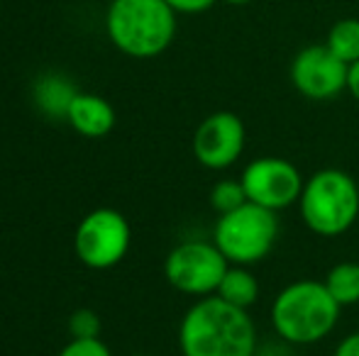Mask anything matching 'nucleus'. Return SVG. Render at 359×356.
<instances>
[{"mask_svg": "<svg viewBox=\"0 0 359 356\" xmlns=\"http://www.w3.org/2000/svg\"><path fill=\"white\" fill-rule=\"evenodd\" d=\"M59 356H113V354H110L108 344L100 342V337H95V339H72L59 352Z\"/></svg>", "mask_w": 359, "mask_h": 356, "instance_id": "nucleus-18", "label": "nucleus"}, {"mask_svg": "<svg viewBox=\"0 0 359 356\" xmlns=\"http://www.w3.org/2000/svg\"><path fill=\"white\" fill-rule=\"evenodd\" d=\"M227 5H250V3H255V0H225Z\"/></svg>", "mask_w": 359, "mask_h": 356, "instance_id": "nucleus-22", "label": "nucleus"}, {"mask_svg": "<svg viewBox=\"0 0 359 356\" xmlns=\"http://www.w3.org/2000/svg\"><path fill=\"white\" fill-rule=\"evenodd\" d=\"M325 47L337 59H342L347 66L359 62V20L357 17L337 20L330 27V32H327Z\"/></svg>", "mask_w": 359, "mask_h": 356, "instance_id": "nucleus-15", "label": "nucleus"}, {"mask_svg": "<svg viewBox=\"0 0 359 356\" xmlns=\"http://www.w3.org/2000/svg\"><path fill=\"white\" fill-rule=\"evenodd\" d=\"M133 229L123 213L98 208L79 222L74 234V252L81 264L95 271L118 266L130 252Z\"/></svg>", "mask_w": 359, "mask_h": 356, "instance_id": "nucleus-6", "label": "nucleus"}, {"mask_svg": "<svg viewBox=\"0 0 359 356\" xmlns=\"http://www.w3.org/2000/svg\"><path fill=\"white\" fill-rule=\"evenodd\" d=\"M242 185H245L247 200L262 205L266 210H288L298 203L303 190V173L293 162L284 157H259L252 159L242 169Z\"/></svg>", "mask_w": 359, "mask_h": 356, "instance_id": "nucleus-8", "label": "nucleus"}, {"mask_svg": "<svg viewBox=\"0 0 359 356\" xmlns=\"http://www.w3.org/2000/svg\"><path fill=\"white\" fill-rule=\"evenodd\" d=\"M133 356H147V354H133Z\"/></svg>", "mask_w": 359, "mask_h": 356, "instance_id": "nucleus-23", "label": "nucleus"}, {"mask_svg": "<svg viewBox=\"0 0 359 356\" xmlns=\"http://www.w3.org/2000/svg\"><path fill=\"white\" fill-rule=\"evenodd\" d=\"M342 308L323 280L301 278L284 285L269 308V320L279 339L293 347H311L330 337Z\"/></svg>", "mask_w": 359, "mask_h": 356, "instance_id": "nucleus-2", "label": "nucleus"}, {"mask_svg": "<svg viewBox=\"0 0 359 356\" xmlns=\"http://www.w3.org/2000/svg\"><path fill=\"white\" fill-rule=\"evenodd\" d=\"M105 29L115 47L135 59H154L176 37V10L166 0H113Z\"/></svg>", "mask_w": 359, "mask_h": 356, "instance_id": "nucleus-3", "label": "nucleus"}, {"mask_svg": "<svg viewBox=\"0 0 359 356\" xmlns=\"http://www.w3.org/2000/svg\"><path fill=\"white\" fill-rule=\"evenodd\" d=\"M176 13H184V15H196V13H205L210 10L217 0H166Z\"/></svg>", "mask_w": 359, "mask_h": 356, "instance_id": "nucleus-19", "label": "nucleus"}, {"mask_svg": "<svg viewBox=\"0 0 359 356\" xmlns=\"http://www.w3.org/2000/svg\"><path fill=\"white\" fill-rule=\"evenodd\" d=\"M347 64L337 59L325 44L303 47L293 57L288 76L291 86L308 100H332L347 90Z\"/></svg>", "mask_w": 359, "mask_h": 356, "instance_id": "nucleus-10", "label": "nucleus"}, {"mask_svg": "<svg viewBox=\"0 0 359 356\" xmlns=\"http://www.w3.org/2000/svg\"><path fill=\"white\" fill-rule=\"evenodd\" d=\"M179 349L184 356H255L257 325L250 310L205 295L181 318Z\"/></svg>", "mask_w": 359, "mask_h": 356, "instance_id": "nucleus-1", "label": "nucleus"}, {"mask_svg": "<svg viewBox=\"0 0 359 356\" xmlns=\"http://www.w3.org/2000/svg\"><path fill=\"white\" fill-rule=\"evenodd\" d=\"M67 122L83 137H105L115 127V110L100 95L79 93L69 108Z\"/></svg>", "mask_w": 359, "mask_h": 356, "instance_id": "nucleus-11", "label": "nucleus"}, {"mask_svg": "<svg viewBox=\"0 0 359 356\" xmlns=\"http://www.w3.org/2000/svg\"><path fill=\"white\" fill-rule=\"evenodd\" d=\"M245 203H247V193L240 178H222L210 188V208L217 215L232 213V210H237Z\"/></svg>", "mask_w": 359, "mask_h": 356, "instance_id": "nucleus-16", "label": "nucleus"}, {"mask_svg": "<svg viewBox=\"0 0 359 356\" xmlns=\"http://www.w3.org/2000/svg\"><path fill=\"white\" fill-rule=\"evenodd\" d=\"M332 356H359V332H352L337 342Z\"/></svg>", "mask_w": 359, "mask_h": 356, "instance_id": "nucleus-20", "label": "nucleus"}, {"mask_svg": "<svg viewBox=\"0 0 359 356\" xmlns=\"http://www.w3.org/2000/svg\"><path fill=\"white\" fill-rule=\"evenodd\" d=\"M215 295L225 300V303L235 305V308L250 310L259 300L262 288L250 266H235V264H230L225 276H222L220 285H217Z\"/></svg>", "mask_w": 359, "mask_h": 356, "instance_id": "nucleus-13", "label": "nucleus"}, {"mask_svg": "<svg viewBox=\"0 0 359 356\" xmlns=\"http://www.w3.org/2000/svg\"><path fill=\"white\" fill-rule=\"evenodd\" d=\"M76 95H79V90L74 88V83L59 73H47L34 83V103L49 118L67 120Z\"/></svg>", "mask_w": 359, "mask_h": 356, "instance_id": "nucleus-12", "label": "nucleus"}, {"mask_svg": "<svg viewBox=\"0 0 359 356\" xmlns=\"http://www.w3.org/2000/svg\"><path fill=\"white\" fill-rule=\"evenodd\" d=\"M247 144V129L240 115L230 110H217L208 115L194 132V149L196 162L210 171H225L232 164L240 162Z\"/></svg>", "mask_w": 359, "mask_h": 356, "instance_id": "nucleus-9", "label": "nucleus"}, {"mask_svg": "<svg viewBox=\"0 0 359 356\" xmlns=\"http://www.w3.org/2000/svg\"><path fill=\"white\" fill-rule=\"evenodd\" d=\"M72 339H95L100 337V318L88 308H81L69 318Z\"/></svg>", "mask_w": 359, "mask_h": 356, "instance_id": "nucleus-17", "label": "nucleus"}, {"mask_svg": "<svg viewBox=\"0 0 359 356\" xmlns=\"http://www.w3.org/2000/svg\"><path fill=\"white\" fill-rule=\"evenodd\" d=\"M347 93L359 103V62L350 64V69H347Z\"/></svg>", "mask_w": 359, "mask_h": 356, "instance_id": "nucleus-21", "label": "nucleus"}, {"mask_svg": "<svg viewBox=\"0 0 359 356\" xmlns=\"http://www.w3.org/2000/svg\"><path fill=\"white\" fill-rule=\"evenodd\" d=\"M296 205L313 234L340 237L359 220V183L342 169H320L306 178Z\"/></svg>", "mask_w": 359, "mask_h": 356, "instance_id": "nucleus-4", "label": "nucleus"}, {"mask_svg": "<svg viewBox=\"0 0 359 356\" xmlns=\"http://www.w3.org/2000/svg\"><path fill=\"white\" fill-rule=\"evenodd\" d=\"M279 239V218L274 210H266L247 200L237 210L217 215L213 227V242L222 257L235 266H257L274 249Z\"/></svg>", "mask_w": 359, "mask_h": 356, "instance_id": "nucleus-5", "label": "nucleus"}, {"mask_svg": "<svg viewBox=\"0 0 359 356\" xmlns=\"http://www.w3.org/2000/svg\"><path fill=\"white\" fill-rule=\"evenodd\" d=\"M227 266L230 262L222 257L215 242L189 239L176 244L169 252L164 262V278L179 293L205 298V295H215Z\"/></svg>", "mask_w": 359, "mask_h": 356, "instance_id": "nucleus-7", "label": "nucleus"}, {"mask_svg": "<svg viewBox=\"0 0 359 356\" xmlns=\"http://www.w3.org/2000/svg\"><path fill=\"white\" fill-rule=\"evenodd\" d=\"M327 293L335 298L340 308H350L359 303V264L357 262H340L335 264L325 276Z\"/></svg>", "mask_w": 359, "mask_h": 356, "instance_id": "nucleus-14", "label": "nucleus"}]
</instances>
